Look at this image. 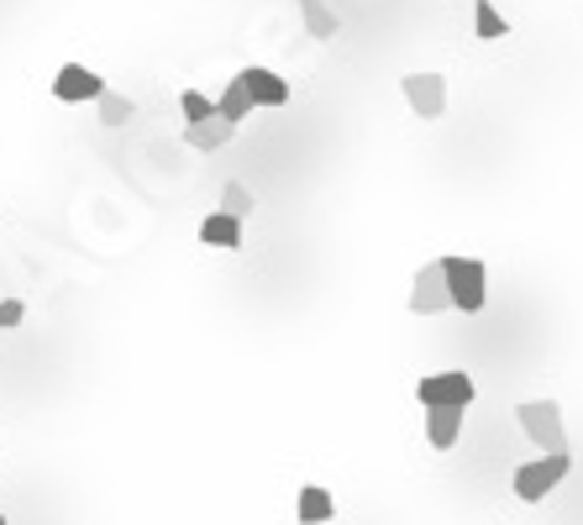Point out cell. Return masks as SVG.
<instances>
[{
	"label": "cell",
	"mask_w": 583,
	"mask_h": 525,
	"mask_svg": "<svg viewBox=\"0 0 583 525\" xmlns=\"http://www.w3.org/2000/svg\"><path fill=\"white\" fill-rule=\"evenodd\" d=\"M179 111H184V121H205V117H216V100L201 95V89H184V95H179Z\"/></svg>",
	"instance_id": "cell-18"
},
{
	"label": "cell",
	"mask_w": 583,
	"mask_h": 525,
	"mask_svg": "<svg viewBox=\"0 0 583 525\" xmlns=\"http://www.w3.org/2000/svg\"><path fill=\"white\" fill-rule=\"evenodd\" d=\"M473 32L484 37V42H499V37H510V22L495 11V0H473Z\"/></svg>",
	"instance_id": "cell-15"
},
{
	"label": "cell",
	"mask_w": 583,
	"mask_h": 525,
	"mask_svg": "<svg viewBox=\"0 0 583 525\" xmlns=\"http://www.w3.org/2000/svg\"><path fill=\"white\" fill-rule=\"evenodd\" d=\"M201 242L205 247H227V253H236V247H242V216H232V210H210L201 221Z\"/></svg>",
	"instance_id": "cell-10"
},
{
	"label": "cell",
	"mask_w": 583,
	"mask_h": 525,
	"mask_svg": "<svg viewBox=\"0 0 583 525\" xmlns=\"http://www.w3.org/2000/svg\"><path fill=\"white\" fill-rule=\"evenodd\" d=\"M458 431H463V410H426V441L437 452H447L458 441Z\"/></svg>",
	"instance_id": "cell-12"
},
{
	"label": "cell",
	"mask_w": 583,
	"mask_h": 525,
	"mask_svg": "<svg viewBox=\"0 0 583 525\" xmlns=\"http://www.w3.org/2000/svg\"><path fill=\"white\" fill-rule=\"evenodd\" d=\"M242 85H247V95H253V111H258V106L274 111V106L290 100V80H279V74L263 69V63H247V69H242Z\"/></svg>",
	"instance_id": "cell-8"
},
{
	"label": "cell",
	"mask_w": 583,
	"mask_h": 525,
	"mask_svg": "<svg viewBox=\"0 0 583 525\" xmlns=\"http://www.w3.org/2000/svg\"><path fill=\"white\" fill-rule=\"evenodd\" d=\"M300 16H305V32H311V37H321V42L337 37V11H331L326 0H300Z\"/></svg>",
	"instance_id": "cell-14"
},
{
	"label": "cell",
	"mask_w": 583,
	"mask_h": 525,
	"mask_svg": "<svg viewBox=\"0 0 583 525\" xmlns=\"http://www.w3.org/2000/svg\"><path fill=\"white\" fill-rule=\"evenodd\" d=\"M0 525H5V510H0Z\"/></svg>",
	"instance_id": "cell-20"
},
{
	"label": "cell",
	"mask_w": 583,
	"mask_h": 525,
	"mask_svg": "<svg viewBox=\"0 0 583 525\" xmlns=\"http://www.w3.org/2000/svg\"><path fill=\"white\" fill-rule=\"evenodd\" d=\"M253 190H247V184H221V210H232V216H253Z\"/></svg>",
	"instance_id": "cell-17"
},
{
	"label": "cell",
	"mask_w": 583,
	"mask_h": 525,
	"mask_svg": "<svg viewBox=\"0 0 583 525\" xmlns=\"http://www.w3.org/2000/svg\"><path fill=\"white\" fill-rule=\"evenodd\" d=\"M515 420L542 452H568V426H562L557 400H525V405H515Z\"/></svg>",
	"instance_id": "cell-2"
},
{
	"label": "cell",
	"mask_w": 583,
	"mask_h": 525,
	"mask_svg": "<svg viewBox=\"0 0 583 525\" xmlns=\"http://www.w3.org/2000/svg\"><path fill=\"white\" fill-rule=\"evenodd\" d=\"M236 137V121L227 117H205V121H190L184 126V143L195 147V152H216V147H227Z\"/></svg>",
	"instance_id": "cell-9"
},
{
	"label": "cell",
	"mask_w": 583,
	"mask_h": 525,
	"mask_svg": "<svg viewBox=\"0 0 583 525\" xmlns=\"http://www.w3.org/2000/svg\"><path fill=\"white\" fill-rule=\"evenodd\" d=\"M410 310H415V316H441V310H452V294H447L441 258L437 262H421V273H415V284H410Z\"/></svg>",
	"instance_id": "cell-5"
},
{
	"label": "cell",
	"mask_w": 583,
	"mask_h": 525,
	"mask_svg": "<svg viewBox=\"0 0 583 525\" xmlns=\"http://www.w3.org/2000/svg\"><path fill=\"white\" fill-rule=\"evenodd\" d=\"M473 394H478V383L467 379L463 368H452V374H432V379L415 383V400L426 410H467L473 405Z\"/></svg>",
	"instance_id": "cell-4"
},
{
	"label": "cell",
	"mask_w": 583,
	"mask_h": 525,
	"mask_svg": "<svg viewBox=\"0 0 583 525\" xmlns=\"http://www.w3.org/2000/svg\"><path fill=\"white\" fill-rule=\"evenodd\" d=\"M294 515H300V525H326L331 515H337V499L326 495L321 484H305L300 499H294Z\"/></svg>",
	"instance_id": "cell-11"
},
{
	"label": "cell",
	"mask_w": 583,
	"mask_h": 525,
	"mask_svg": "<svg viewBox=\"0 0 583 525\" xmlns=\"http://www.w3.org/2000/svg\"><path fill=\"white\" fill-rule=\"evenodd\" d=\"M95 106H100V126H126V121H132V111H137V106H132L121 89H111V85L100 89V100H95Z\"/></svg>",
	"instance_id": "cell-16"
},
{
	"label": "cell",
	"mask_w": 583,
	"mask_h": 525,
	"mask_svg": "<svg viewBox=\"0 0 583 525\" xmlns=\"http://www.w3.org/2000/svg\"><path fill=\"white\" fill-rule=\"evenodd\" d=\"M100 89H106V80H100L89 63H63L59 74H53V100H63V106H85V100H100Z\"/></svg>",
	"instance_id": "cell-7"
},
{
	"label": "cell",
	"mask_w": 583,
	"mask_h": 525,
	"mask_svg": "<svg viewBox=\"0 0 583 525\" xmlns=\"http://www.w3.org/2000/svg\"><path fill=\"white\" fill-rule=\"evenodd\" d=\"M400 89H405V106L421 121H441V111H447V80L441 74H405Z\"/></svg>",
	"instance_id": "cell-6"
},
{
	"label": "cell",
	"mask_w": 583,
	"mask_h": 525,
	"mask_svg": "<svg viewBox=\"0 0 583 525\" xmlns=\"http://www.w3.org/2000/svg\"><path fill=\"white\" fill-rule=\"evenodd\" d=\"M22 321H27V305L22 300H0V331H16Z\"/></svg>",
	"instance_id": "cell-19"
},
{
	"label": "cell",
	"mask_w": 583,
	"mask_h": 525,
	"mask_svg": "<svg viewBox=\"0 0 583 525\" xmlns=\"http://www.w3.org/2000/svg\"><path fill=\"white\" fill-rule=\"evenodd\" d=\"M216 117L236 121V126H242V121L253 117V95H247V85H242V74H236L232 85H227L221 95H216Z\"/></svg>",
	"instance_id": "cell-13"
},
{
	"label": "cell",
	"mask_w": 583,
	"mask_h": 525,
	"mask_svg": "<svg viewBox=\"0 0 583 525\" xmlns=\"http://www.w3.org/2000/svg\"><path fill=\"white\" fill-rule=\"evenodd\" d=\"M441 273H447L452 310L478 316V310H484V300H489V268H484L478 258H441Z\"/></svg>",
	"instance_id": "cell-1"
},
{
	"label": "cell",
	"mask_w": 583,
	"mask_h": 525,
	"mask_svg": "<svg viewBox=\"0 0 583 525\" xmlns=\"http://www.w3.org/2000/svg\"><path fill=\"white\" fill-rule=\"evenodd\" d=\"M568 467H573V457H568V452H542L536 463L515 467V499H525V504H542V499L552 495L562 478H568Z\"/></svg>",
	"instance_id": "cell-3"
}]
</instances>
